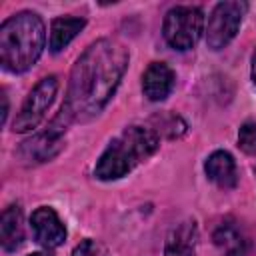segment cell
I'll return each instance as SVG.
<instances>
[{"mask_svg": "<svg viewBox=\"0 0 256 256\" xmlns=\"http://www.w3.org/2000/svg\"><path fill=\"white\" fill-rule=\"evenodd\" d=\"M126 66L128 52L122 44L108 38L90 44L70 74L68 94L62 106L66 122H84L98 116L118 88Z\"/></svg>", "mask_w": 256, "mask_h": 256, "instance_id": "1", "label": "cell"}, {"mask_svg": "<svg viewBox=\"0 0 256 256\" xmlns=\"http://www.w3.org/2000/svg\"><path fill=\"white\" fill-rule=\"evenodd\" d=\"M44 22L34 12H18L0 26V62L8 72L28 70L42 54Z\"/></svg>", "mask_w": 256, "mask_h": 256, "instance_id": "2", "label": "cell"}, {"mask_svg": "<svg viewBox=\"0 0 256 256\" xmlns=\"http://www.w3.org/2000/svg\"><path fill=\"white\" fill-rule=\"evenodd\" d=\"M156 148L158 136L150 128L128 126L108 144L94 168V176L100 180H118L142 160L152 156Z\"/></svg>", "mask_w": 256, "mask_h": 256, "instance_id": "3", "label": "cell"}, {"mask_svg": "<svg viewBox=\"0 0 256 256\" xmlns=\"http://www.w3.org/2000/svg\"><path fill=\"white\" fill-rule=\"evenodd\" d=\"M164 38L176 50H190L204 32V14L194 6H176L164 18Z\"/></svg>", "mask_w": 256, "mask_h": 256, "instance_id": "4", "label": "cell"}, {"mask_svg": "<svg viewBox=\"0 0 256 256\" xmlns=\"http://www.w3.org/2000/svg\"><path fill=\"white\" fill-rule=\"evenodd\" d=\"M56 92H58V80H56V76L42 78L34 86V90L28 94L26 102L22 104V108H20V112H18L14 124H12L14 132H28V130L36 128L44 120L50 104L54 102Z\"/></svg>", "mask_w": 256, "mask_h": 256, "instance_id": "5", "label": "cell"}, {"mask_svg": "<svg viewBox=\"0 0 256 256\" xmlns=\"http://www.w3.org/2000/svg\"><path fill=\"white\" fill-rule=\"evenodd\" d=\"M246 12L244 2H220L212 10L206 26V42L212 50L224 48L238 32L242 16Z\"/></svg>", "mask_w": 256, "mask_h": 256, "instance_id": "6", "label": "cell"}, {"mask_svg": "<svg viewBox=\"0 0 256 256\" xmlns=\"http://www.w3.org/2000/svg\"><path fill=\"white\" fill-rule=\"evenodd\" d=\"M30 222H32V230H34L36 240L44 248H56L66 240V228L52 208L42 206V208L34 210Z\"/></svg>", "mask_w": 256, "mask_h": 256, "instance_id": "7", "label": "cell"}, {"mask_svg": "<svg viewBox=\"0 0 256 256\" xmlns=\"http://www.w3.org/2000/svg\"><path fill=\"white\" fill-rule=\"evenodd\" d=\"M174 88V72L164 62H152L144 76H142V90L144 96L152 102L164 100Z\"/></svg>", "mask_w": 256, "mask_h": 256, "instance_id": "8", "label": "cell"}, {"mask_svg": "<svg viewBox=\"0 0 256 256\" xmlns=\"http://www.w3.org/2000/svg\"><path fill=\"white\" fill-rule=\"evenodd\" d=\"M62 148V138H60V132L58 130H50V132H44V134H38L30 140H26L18 154L22 160L26 162H46L50 160L52 156H56Z\"/></svg>", "mask_w": 256, "mask_h": 256, "instance_id": "9", "label": "cell"}, {"mask_svg": "<svg viewBox=\"0 0 256 256\" xmlns=\"http://www.w3.org/2000/svg\"><path fill=\"white\" fill-rule=\"evenodd\" d=\"M206 176L218 184L220 188H232L238 182V172H236V162L234 158L224 152V150H216L208 156L206 164H204Z\"/></svg>", "mask_w": 256, "mask_h": 256, "instance_id": "10", "label": "cell"}, {"mask_svg": "<svg viewBox=\"0 0 256 256\" xmlns=\"http://www.w3.org/2000/svg\"><path fill=\"white\" fill-rule=\"evenodd\" d=\"M24 240L22 210L18 206H8L0 218V242L4 250H16Z\"/></svg>", "mask_w": 256, "mask_h": 256, "instance_id": "11", "label": "cell"}, {"mask_svg": "<svg viewBox=\"0 0 256 256\" xmlns=\"http://www.w3.org/2000/svg\"><path fill=\"white\" fill-rule=\"evenodd\" d=\"M212 238H214V244L218 246V250L226 256H246V252H248L246 238L232 224H220L214 230Z\"/></svg>", "mask_w": 256, "mask_h": 256, "instance_id": "12", "label": "cell"}, {"mask_svg": "<svg viewBox=\"0 0 256 256\" xmlns=\"http://www.w3.org/2000/svg\"><path fill=\"white\" fill-rule=\"evenodd\" d=\"M84 26L86 22L82 18H56L50 26V50L60 52L66 48Z\"/></svg>", "mask_w": 256, "mask_h": 256, "instance_id": "13", "label": "cell"}, {"mask_svg": "<svg viewBox=\"0 0 256 256\" xmlns=\"http://www.w3.org/2000/svg\"><path fill=\"white\" fill-rule=\"evenodd\" d=\"M194 238H196L194 226L190 224L180 226L168 238L164 256H194Z\"/></svg>", "mask_w": 256, "mask_h": 256, "instance_id": "14", "label": "cell"}, {"mask_svg": "<svg viewBox=\"0 0 256 256\" xmlns=\"http://www.w3.org/2000/svg\"><path fill=\"white\" fill-rule=\"evenodd\" d=\"M238 146L246 154H256V122H246L238 130Z\"/></svg>", "mask_w": 256, "mask_h": 256, "instance_id": "15", "label": "cell"}, {"mask_svg": "<svg viewBox=\"0 0 256 256\" xmlns=\"http://www.w3.org/2000/svg\"><path fill=\"white\" fill-rule=\"evenodd\" d=\"M72 256H112V254L108 252V248L104 244H100L96 240H84L74 248Z\"/></svg>", "mask_w": 256, "mask_h": 256, "instance_id": "16", "label": "cell"}, {"mask_svg": "<svg viewBox=\"0 0 256 256\" xmlns=\"http://www.w3.org/2000/svg\"><path fill=\"white\" fill-rule=\"evenodd\" d=\"M252 82L256 86V52H254V58H252Z\"/></svg>", "mask_w": 256, "mask_h": 256, "instance_id": "17", "label": "cell"}, {"mask_svg": "<svg viewBox=\"0 0 256 256\" xmlns=\"http://www.w3.org/2000/svg\"><path fill=\"white\" fill-rule=\"evenodd\" d=\"M28 256H52V254H48V252H32Z\"/></svg>", "mask_w": 256, "mask_h": 256, "instance_id": "18", "label": "cell"}]
</instances>
